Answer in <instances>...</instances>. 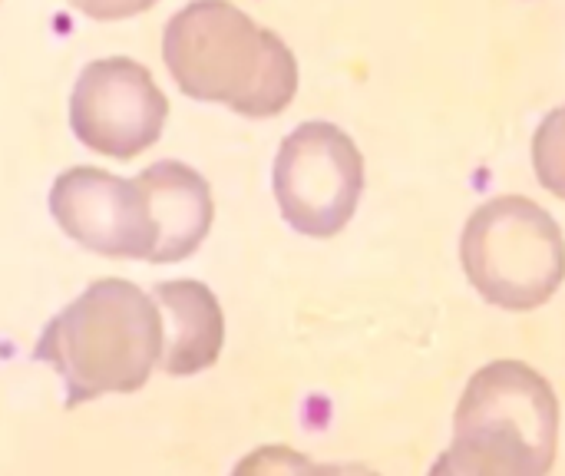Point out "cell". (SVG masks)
Here are the masks:
<instances>
[{
	"instance_id": "obj_1",
	"label": "cell",
	"mask_w": 565,
	"mask_h": 476,
	"mask_svg": "<svg viewBox=\"0 0 565 476\" xmlns=\"http://www.w3.org/2000/svg\"><path fill=\"white\" fill-rule=\"evenodd\" d=\"M162 60L192 100L252 119L285 113L298 93V60L288 43L228 0H192L172 14Z\"/></svg>"
},
{
	"instance_id": "obj_2",
	"label": "cell",
	"mask_w": 565,
	"mask_h": 476,
	"mask_svg": "<svg viewBox=\"0 0 565 476\" xmlns=\"http://www.w3.org/2000/svg\"><path fill=\"white\" fill-rule=\"evenodd\" d=\"M166 324L143 288L126 278L93 281L43 328L34 361L63 377L67 404L139 391L166 351Z\"/></svg>"
},
{
	"instance_id": "obj_3",
	"label": "cell",
	"mask_w": 565,
	"mask_h": 476,
	"mask_svg": "<svg viewBox=\"0 0 565 476\" xmlns=\"http://www.w3.org/2000/svg\"><path fill=\"white\" fill-rule=\"evenodd\" d=\"M559 400L523 361L480 367L460 397L453 443L430 476H549L556 460Z\"/></svg>"
},
{
	"instance_id": "obj_4",
	"label": "cell",
	"mask_w": 565,
	"mask_h": 476,
	"mask_svg": "<svg viewBox=\"0 0 565 476\" xmlns=\"http://www.w3.org/2000/svg\"><path fill=\"white\" fill-rule=\"evenodd\" d=\"M460 262L483 301L503 311L542 308L565 278L559 222L526 196H499L470 215Z\"/></svg>"
},
{
	"instance_id": "obj_5",
	"label": "cell",
	"mask_w": 565,
	"mask_h": 476,
	"mask_svg": "<svg viewBox=\"0 0 565 476\" xmlns=\"http://www.w3.org/2000/svg\"><path fill=\"white\" fill-rule=\"evenodd\" d=\"M275 199L285 222L308 238H334L354 219L364 192V159L334 123H301L275 159Z\"/></svg>"
},
{
	"instance_id": "obj_6",
	"label": "cell",
	"mask_w": 565,
	"mask_h": 476,
	"mask_svg": "<svg viewBox=\"0 0 565 476\" xmlns=\"http://www.w3.org/2000/svg\"><path fill=\"white\" fill-rule=\"evenodd\" d=\"M169 103L143 63L106 57L86 63L70 100L76 139L106 159H133L156 143L166 126Z\"/></svg>"
},
{
	"instance_id": "obj_7",
	"label": "cell",
	"mask_w": 565,
	"mask_h": 476,
	"mask_svg": "<svg viewBox=\"0 0 565 476\" xmlns=\"http://www.w3.org/2000/svg\"><path fill=\"white\" fill-rule=\"evenodd\" d=\"M50 212L73 242L96 255L149 262L156 245V225L136 179H119L93 166L67 169L50 189Z\"/></svg>"
},
{
	"instance_id": "obj_8",
	"label": "cell",
	"mask_w": 565,
	"mask_h": 476,
	"mask_svg": "<svg viewBox=\"0 0 565 476\" xmlns=\"http://www.w3.org/2000/svg\"><path fill=\"white\" fill-rule=\"evenodd\" d=\"M146 192L152 225H156V245H152V265H172L189 258L202 238L212 229V192L199 172L186 162L159 159L136 176Z\"/></svg>"
},
{
	"instance_id": "obj_9",
	"label": "cell",
	"mask_w": 565,
	"mask_h": 476,
	"mask_svg": "<svg viewBox=\"0 0 565 476\" xmlns=\"http://www.w3.org/2000/svg\"><path fill=\"white\" fill-rule=\"evenodd\" d=\"M156 301L172 318L169 348L162 351L166 374L189 377L219 361L225 321L219 298L202 281H162L156 288Z\"/></svg>"
},
{
	"instance_id": "obj_10",
	"label": "cell",
	"mask_w": 565,
	"mask_h": 476,
	"mask_svg": "<svg viewBox=\"0 0 565 476\" xmlns=\"http://www.w3.org/2000/svg\"><path fill=\"white\" fill-rule=\"evenodd\" d=\"M232 476H377L357 463H314L288 447H258L238 463Z\"/></svg>"
},
{
	"instance_id": "obj_11",
	"label": "cell",
	"mask_w": 565,
	"mask_h": 476,
	"mask_svg": "<svg viewBox=\"0 0 565 476\" xmlns=\"http://www.w3.org/2000/svg\"><path fill=\"white\" fill-rule=\"evenodd\" d=\"M532 169L552 196L565 199V106H556L532 136Z\"/></svg>"
},
{
	"instance_id": "obj_12",
	"label": "cell",
	"mask_w": 565,
	"mask_h": 476,
	"mask_svg": "<svg viewBox=\"0 0 565 476\" xmlns=\"http://www.w3.org/2000/svg\"><path fill=\"white\" fill-rule=\"evenodd\" d=\"M70 4L93 20H123V17L143 14L156 0H70Z\"/></svg>"
}]
</instances>
